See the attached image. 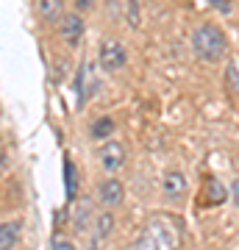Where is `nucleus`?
Returning a JSON list of instances; mask_svg holds the SVG:
<instances>
[{"label":"nucleus","instance_id":"obj_12","mask_svg":"<svg viewBox=\"0 0 239 250\" xmlns=\"http://www.w3.org/2000/svg\"><path fill=\"white\" fill-rule=\"evenodd\" d=\"M111 231H114V214L111 211H103V214H98V220H95V242H103L111 236Z\"/></svg>","mask_w":239,"mask_h":250},{"label":"nucleus","instance_id":"obj_1","mask_svg":"<svg viewBox=\"0 0 239 250\" xmlns=\"http://www.w3.org/2000/svg\"><path fill=\"white\" fill-rule=\"evenodd\" d=\"M192 50H195V56L200 62L214 64V62H220V59H225V53H228V36H225V31L220 25L203 22L192 34Z\"/></svg>","mask_w":239,"mask_h":250},{"label":"nucleus","instance_id":"obj_17","mask_svg":"<svg viewBox=\"0 0 239 250\" xmlns=\"http://www.w3.org/2000/svg\"><path fill=\"white\" fill-rule=\"evenodd\" d=\"M128 20L133 28H139L142 17H139V0H128Z\"/></svg>","mask_w":239,"mask_h":250},{"label":"nucleus","instance_id":"obj_19","mask_svg":"<svg viewBox=\"0 0 239 250\" xmlns=\"http://www.w3.org/2000/svg\"><path fill=\"white\" fill-rule=\"evenodd\" d=\"M92 6H95V0H75V9H78V14H81V11H89Z\"/></svg>","mask_w":239,"mask_h":250},{"label":"nucleus","instance_id":"obj_3","mask_svg":"<svg viewBox=\"0 0 239 250\" xmlns=\"http://www.w3.org/2000/svg\"><path fill=\"white\" fill-rule=\"evenodd\" d=\"M125 62H128V53H125V45H120L117 39H103L98 50V64L106 72H117L123 70Z\"/></svg>","mask_w":239,"mask_h":250},{"label":"nucleus","instance_id":"obj_2","mask_svg":"<svg viewBox=\"0 0 239 250\" xmlns=\"http://www.w3.org/2000/svg\"><path fill=\"white\" fill-rule=\"evenodd\" d=\"M148 228L153 236L159 239L161 250H178L181 248V236H184V223L173 214H153L148 220Z\"/></svg>","mask_w":239,"mask_h":250},{"label":"nucleus","instance_id":"obj_21","mask_svg":"<svg viewBox=\"0 0 239 250\" xmlns=\"http://www.w3.org/2000/svg\"><path fill=\"white\" fill-rule=\"evenodd\" d=\"M214 6H217V11H222V14H231V3L228 0H212Z\"/></svg>","mask_w":239,"mask_h":250},{"label":"nucleus","instance_id":"obj_18","mask_svg":"<svg viewBox=\"0 0 239 250\" xmlns=\"http://www.w3.org/2000/svg\"><path fill=\"white\" fill-rule=\"evenodd\" d=\"M50 250H75V245H72V242H67V239H59V242H53V245H50Z\"/></svg>","mask_w":239,"mask_h":250},{"label":"nucleus","instance_id":"obj_5","mask_svg":"<svg viewBox=\"0 0 239 250\" xmlns=\"http://www.w3.org/2000/svg\"><path fill=\"white\" fill-rule=\"evenodd\" d=\"M75 89H78V108L89 103V98L98 92V67L95 62H84L81 72L75 75Z\"/></svg>","mask_w":239,"mask_h":250},{"label":"nucleus","instance_id":"obj_22","mask_svg":"<svg viewBox=\"0 0 239 250\" xmlns=\"http://www.w3.org/2000/svg\"><path fill=\"white\" fill-rule=\"evenodd\" d=\"M0 161H3V147H0Z\"/></svg>","mask_w":239,"mask_h":250},{"label":"nucleus","instance_id":"obj_11","mask_svg":"<svg viewBox=\"0 0 239 250\" xmlns=\"http://www.w3.org/2000/svg\"><path fill=\"white\" fill-rule=\"evenodd\" d=\"M20 228H22L20 220H14V223H0V250H14V245L20 239Z\"/></svg>","mask_w":239,"mask_h":250},{"label":"nucleus","instance_id":"obj_16","mask_svg":"<svg viewBox=\"0 0 239 250\" xmlns=\"http://www.w3.org/2000/svg\"><path fill=\"white\" fill-rule=\"evenodd\" d=\"M225 89L231 98H239V70L234 64H228V70H225Z\"/></svg>","mask_w":239,"mask_h":250},{"label":"nucleus","instance_id":"obj_4","mask_svg":"<svg viewBox=\"0 0 239 250\" xmlns=\"http://www.w3.org/2000/svg\"><path fill=\"white\" fill-rule=\"evenodd\" d=\"M98 161L100 167L109 172V175H114V172H120L125 167V147L123 142H117V139H103V145H100L98 150Z\"/></svg>","mask_w":239,"mask_h":250},{"label":"nucleus","instance_id":"obj_14","mask_svg":"<svg viewBox=\"0 0 239 250\" xmlns=\"http://www.w3.org/2000/svg\"><path fill=\"white\" fill-rule=\"evenodd\" d=\"M131 250H161V245H159V239L153 236L151 228L145 225V228H142V233L133 239V248Z\"/></svg>","mask_w":239,"mask_h":250},{"label":"nucleus","instance_id":"obj_13","mask_svg":"<svg viewBox=\"0 0 239 250\" xmlns=\"http://www.w3.org/2000/svg\"><path fill=\"white\" fill-rule=\"evenodd\" d=\"M64 187H67V197H75L78 195V170L70 159H64Z\"/></svg>","mask_w":239,"mask_h":250},{"label":"nucleus","instance_id":"obj_20","mask_svg":"<svg viewBox=\"0 0 239 250\" xmlns=\"http://www.w3.org/2000/svg\"><path fill=\"white\" fill-rule=\"evenodd\" d=\"M231 200H234V206L239 208V178L231 184Z\"/></svg>","mask_w":239,"mask_h":250},{"label":"nucleus","instance_id":"obj_6","mask_svg":"<svg viewBox=\"0 0 239 250\" xmlns=\"http://www.w3.org/2000/svg\"><path fill=\"white\" fill-rule=\"evenodd\" d=\"M98 200L103 203V208L114 211L120 208L125 200V184L120 178H106L103 184H98Z\"/></svg>","mask_w":239,"mask_h":250},{"label":"nucleus","instance_id":"obj_10","mask_svg":"<svg viewBox=\"0 0 239 250\" xmlns=\"http://www.w3.org/2000/svg\"><path fill=\"white\" fill-rule=\"evenodd\" d=\"M36 9H39V17L47 22V25H53L59 22L64 14V0H36Z\"/></svg>","mask_w":239,"mask_h":250},{"label":"nucleus","instance_id":"obj_7","mask_svg":"<svg viewBox=\"0 0 239 250\" xmlns=\"http://www.w3.org/2000/svg\"><path fill=\"white\" fill-rule=\"evenodd\" d=\"M161 195L170 203H178L186 197V175L181 170H167L161 175Z\"/></svg>","mask_w":239,"mask_h":250},{"label":"nucleus","instance_id":"obj_8","mask_svg":"<svg viewBox=\"0 0 239 250\" xmlns=\"http://www.w3.org/2000/svg\"><path fill=\"white\" fill-rule=\"evenodd\" d=\"M84 31H87V25H84V17H81L78 11H64L62 20H59V34H62V39L67 42V45H78L81 36H84Z\"/></svg>","mask_w":239,"mask_h":250},{"label":"nucleus","instance_id":"obj_15","mask_svg":"<svg viewBox=\"0 0 239 250\" xmlns=\"http://www.w3.org/2000/svg\"><path fill=\"white\" fill-rule=\"evenodd\" d=\"M111 131H114V120H111V117H100L98 123L92 125V136H95V139H109Z\"/></svg>","mask_w":239,"mask_h":250},{"label":"nucleus","instance_id":"obj_9","mask_svg":"<svg viewBox=\"0 0 239 250\" xmlns=\"http://www.w3.org/2000/svg\"><path fill=\"white\" fill-rule=\"evenodd\" d=\"M225 197H228V189L222 187L214 175H209L206 184H203V197H200V200H203L206 206H220V203H225Z\"/></svg>","mask_w":239,"mask_h":250}]
</instances>
